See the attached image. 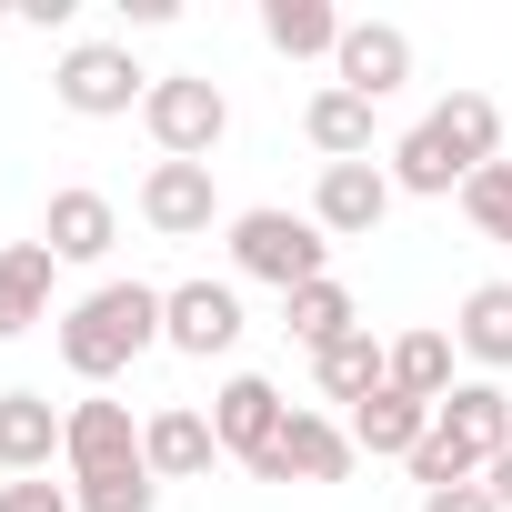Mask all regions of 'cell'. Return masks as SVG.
<instances>
[{
	"instance_id": "1",
	"label": "cell",
	"mask_w": 512,
	"mask_h": 512,
	"mask_svg": "<svg viewBox=\"0 0 512 512\" xmlns=\"http://www.w3.org/2000/svg\"><path fill=\"white\" fill-rule=\"evenodd\" d=\"M502 452H512V392L502 382H452L442 412H432V442L412 452V482L452 492V482H482Z\"/></svg>"
},
{
	"instance_id": "2",
	"label": "cell",
	"mask_w": 512,
	"mask_h": 512,
	"mask_svg": "<svg viewBox=\"0 0 512 512\" xmlns=\"http://www.w3.org/2000/svg\"><path fill=\"white\" fill-rule=\"evenodd\" d=\"M151 342H161V292H151V282H101L91 302H71V312H61V362H71L81 382L131 372Z\"/></svg>"
},
{
	"instance_id": "3",
	"label": "cell",
	"mask_w": 512,
	"mask_h": 512,
	"mask_svg": "<svg viewBox=\"0 0 512 512\" xmlns=\"http://www.w3.org/2000/svg\"><path fill=\"white\" fill-rule=\"evenodd\" d=\"M231 272H251V282H272L282 302L302 292V282H332V231L312 221V211H231Z\"/></svg>"
},
{
	"instance_id": "4",
	"label": "cell",
	"mask_w": 512,
	"mask_h": 512,
	"mask_svg": "<svg viewBox=\"0 0 512 512\" xmlns=\"http://www.w3.org/2000/svg\"><path fill=\"white\" fill-rule=\"evenodd\" d=\"M141 131L161 141V161H211L221 131H231V101H221V81H201V71H161L151 101H141Z\"/></svg>"
},
{
	"instance_id": "5",
	"label": "cell",
	"mask_w": 512,
	"mask_h": 512,
	"mask_svg": "<svg viewBox=\"0 0 512 512\" xmlns=\"http://www.w3.org/2000/svg\"><path fill=\"white\" fill-rule=\"evenodd\" d=\"M51 91H61V111H81V121H131V111L151 101V71H141L121 41H71L61 71H51Z\"/></svg>"
},
{
	"instance_id": "6",
	"label": "cell",
	"mask_w": 512,
	"mask_h": 512,
	"mask_svg": "<svg viewBox=\"0 0 512 512\" xmlns=\"http://www.w3.org/2000/svg\"><path fill=\"white\" fill-rule=\"evenodd\" d=\"M61 462H71V482H111V472H151L141 462V422H131V402H71V432H61Z\"/></svg>"
},
{
	"instance_id": "7",
	"label": "cell",
	"mask_w": 512,
	"mask_h": 512,
	"mask_svg": "<svg viewBox=\"0 0 512 512\" xmlns=\"http://www.w3.org/2000/svg\"><path fill=\"white\" fill-rule=\"evenodd\" d=\"M251 472H262V482H342V472H352V422L292 402V422L272 432V452L251 462Z\"/></svg>"
},
{
	"instance_id": "8",
	"label": "cell",
	"mask_w": 512,
	"mask_h": 512,
	"mask_svg": "<svg viewBox=\"0 0 512 512\" xmlns=\"http://www.w3.org/2000/svg\"><path fill=\"white\" fill-rule=\"evenodd\" d=\"M141 221L161 241H201L221 221V191H211V161H151L141 171Z\"/></svg>"
},
{
	"instance_id": "9",
	"label": "cell",
	"mask_w": 512,
	"mask_h": 512,
	"mask_svg": "<svg viewBox=\"0 0 512 512\" xmlns=\"http://www.w3.org/2000/svg\"><path fill=\"white\" fill-rule=\"evenodd\" d=\"M382 211H392V171H382V161H322V181H312V221H322L332 241H372Z\"/></svg>"
},
{
	"instance_id": "10",
	"label": "cell",
	"mask_w": 512,
	"mask_h": 512,
	"mask_svg": "<svg viewBox=\"0 0 512 512\" xmlns=\"http://www.w3.org/2000/svg\"><path fill=\"white\" fill-rule=\"evenodd\" d=\"M161 342L191 352V362L231 352V342H241V292H231V282H171V292H161Z\"/></svg>"
},
{
	"instance_id": "11",
	"label": "cell",
	"mask_w": 512,
	"mask_h": 512,
	"mask_svg": "<svg viewBox=\"0 0 512 512\" xmlns=\"http://www.w3.org/2000/svg\"><path fill=\"white\" fill-rule=\"evenodd\" d=\"M332 81H342V91H362V101H392V91L412 81V31H402V21H342Z\"/></svg>"
},
{
	"instance_id": "12",
	"label": "cell",
	"mask_w": 512,
	"mask_h": 512,
	"mask_svg": "<svg viewBox=\"0 0 512 512\" xmlns=\"http://www.w3.org/2000/svg\"><path fill=\"white\" fill-rule=\"evenodd\" d=\"M282 422H292V402H282L262 372H231V382L211 392V432H221V452H231V462H262Z\"/></svg>"
},
{
	"instance_id": "13",
	"label": "cell",
	"mask_w": 512,
	"mask_h": 512,
	"mask_svg": "<svg viewBox=\"0 0 512 512\" xmlns=\"http://www.w3.org/2000/svg\"><path fill=\"white\" fill-rule=\"evenodd\" d=\"M141 462H151V482H201V472L221 462V432H211V412H191V402H161V412L141 422Z\"/></svg>"
},
{
	"instance_id": "14",
	"label": "cell",
	"mask_w": 512,
	"mask_h": 512,
	"mask_svg": "<svg viewBox=\"0 0 512 512\" xmlns=\"http://www.w3.org/2000/svg\"><path fill=\"white\" fill-rule=\"evenodd\" d=\"M41 241H51V262H101V251L121 241V211H111V191H91V181L51 191V211H41Z\"/></svg>"
},
{
	"instance_id": "15",
	"label": "cell",
	"mask_w": 512,
	"mask_h": 512,
	"mask_svg": "<svg viewBox=\"0 0 512 512\" xmlns=\"http://www.w3.org/2000/svg\"><path fill=\"white\" fill-rule=\"evenodd\" d=\"M61 432H71V412H51V392H0V472H11V482L51 472Z\"/></svg>"
},
{
	"instance_id": "16",
	"label": "cell",
	"mask_w": 512,
	"mask_h": 512,
	"mask_svg": "<svg viewBox=\"0 0 512 512\" xmlns=\"http://www.w3.org/2000/svg\"><path fill=\"white\" fill-rule=\"evenodd\" d=\"M51 282H61L51 241H11L0 251V342H21L31 322H51Z\"/></svg>"
},
{
	"instance_id": "17",
	"label": "cell",
	"mask_w": 512,
	"mask_h": 512,
	"mask_svg": "<svg viewBox=\"0 0 512 512\" xmlns=\"http://www.w3.org/2000/svg\"><path fill=\"white\" fill-rule=\"evenodd\" d=\"M432 442V402H412V392H372L362 412H352V452H372V462H412Z\"/></svg>"
},
{
	"instance_id": "18",
	"label": "cell",
	"mask_w": 512,
	"mask_h": 512,
	"mask_svg": "<svg viewBox=\"0 0 512 512\" xmlns=\"http://www.w3.org/2000/svg\"><path fill=\"white\" fill-rule=\"evenodd\" d=\"M312 382H322V402H352V412H362V402L392 382V342H372V322H362V332H342L332 352H312Z\"/></svg>"
},
{
	"instance_id": "19",
	"label": "cell",
	"mask_w": 512,
	"mask_h": 512,
	"mask_svg": "<svg viewBox=\"0 0 512 512\" xmlns=\"http://www.w3.org/2000/svg\"><path fill=\"white\" fill-rule=\"evenodd\" d=\"M302 131H312V151H322V161H372V101H362V91H342V81L302 101Z\"/></svg>"
},
{
	"instance_id": "20",
	"label": "cell",
	"mask_w": 512,
	"mask_h": 512,
	"mask_svg": "<svg viewBox=\"0 0 512 512\" xmlns=\"http://www.w3.org/2000/svg\"><path fill=\"white\" fill-rule=\"evenodd\" d=\"M452 342H462L482 372H512V282H472L462 312H452Z\"/></svg>"
},
{
	"instance_id": "21",
	"label": "cell",
	"mask_w": 512,
	"mask_h": 512,
	"mask_svg": "<svg viewBox=\"0 0 512 512\" xmlns=\"http://www.w3.org/2000/svg\"><path fill=\"white\" fill-rule=\"evenodd\" d=\"M262 41L282 61H332L342 51V11L332 0H262Z\"/></svg>"
},
{
	"instance_id": "22",
	"label": "cell",
	"mask_w": 512,
	"mask_h": 512,
	"mask_svg": "<svg viewBox=\"0 0 512 512\" xmlns=\"http://www.w3.org/2000/svg\"><path fill=\"white\" fill-rule=\"evenodd\" d=\"M422 121H432V141H442L462 171H492V151H502V111H492L482 91H452V101L422 111Z\"/></svg>"
},
{
	"instance_id": "23",
	"label": "cell",
	"mask_w": 512,
	"mask_h": 512,
	"mask_svg": "<svg viewBox=\"0 0 512 512\" xmlns=\"http://www.w3.org/2000/svg\"><path fill=\"white\" fill-rule=\"evenodd\" d=\"M282 332H292L302 352H332L342 332H362V302H352L342 282H302V292L282 302Z\"/></svg>"
},
{
	"instance_id": "24",
	"label": "cell",
	"mask_w": 512,
	"mask_h": 512,
	"mask_svg": "<svg viewBox=\"0 0 512 512\" xmlns=\"http://www.w3.org/2000/svg\"><path fill=\"white\" fill-rule=\"evenodd\" d=\"M392 392H412V402L442 412V392H452V332H402L392 342Z\"/></svg>"
},
{
	"instance_id": "25",
	"label": "cell",
	"mask_w": 512,
	"mask_h": 512,
	"mask_svg": "<svg viewBox=\"0 0 512 512\" xmlns=\"http://www.w3.org/2000/svg\"><path fill=\"white\" fill-rule=\"evenodd\" d=\"M462 211H472V231H482V241H512V161L472 171V181H462Z\"/></svg>"
},
{
	"instance_id": "26",
	"label": "cell",
	"mask_w": 512,
	"mask_h": 512,
	"mask_svg": "<svg viewBox=\"0 0 512 512\" xmlns=\"http://www.w3.org/2000/svg\"><path fill=\"white\" fill-rule=\"evenodd\" d=\"M71 502H81V512H151L161 482H151V472H111V482H71Z\"/></svg>"
},
{
	"instance_id": "27",
	"label": "cell",
	"mask_w": 512,
	"mask_h": 512,
	"mask_svg": "<svg viewBox=\"0 0 512 512\" xmlns=\"http://www.w3.org/2000/svg\"><path fill=\"white\" fill-rule=\"evenodd\" d=\"M0 512H81V502H71V482H41L31 472V482H0Z\"/></svg>"
},
{
	"instance_id": "28",
	"label": "cell",
	"mask_w": 512,
	"mask_h": 512,
	"mask_svg": "<svg viewBox=\"0 0 512 512\" xmlns=\"http://www.w3.org/2000/svg\"><path fill=\"white\" fill-rule=\"evenodd\" d=\"M422 512H502L482 482H452V492H422Z\"/></svg>"
},
{
	"instance_id": "29",
	"label": "cell",
	"mask_w": 512,
	"mask_h": 512,
	"mask_svg": "<svg viewBox=\"0 0 512 512\" xmlns=\"http://www.w3.org/2000/svg\"><path fill=\"white\" fill-rule=\"evenodd\" d=\"M482 492H492V502H502V512H512V452H502V462H492V472H482Z\"/></svg>"
}]
</instances>
